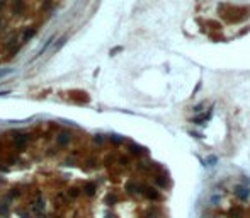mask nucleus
I'll return each mask as SVG.
<instances>
[{
  "label": "nucleus",
  "mask_w": 250,
  "mask_h": 218,
  "mask_svg": "<svg viewBox=\"0 0 250 218\" xmlns=\"http://www.w3.org/2000/svg\"><path fill=\"white\" fill-rule=\"evenodd\" d=\"M68 196L77 198V196H78V189H77V187H70V189H68Z\"/></svg>",
  "instance_id": "6e6552de"
},
{
  "label": "nucleus",
  "mask_w": 250,
  "mask_h": 218,
  "mask_svg": "<svg viewBox=\"0 0 250 218\" xmlns=\"http://www.w3.org/2000/svg\"><path fill=\"white\" fill-rule=\"evenodd\" d=\"M95 191H97V186L94 182H87L85 186H83V192H85L87 196H92V194H95Z\"/></svg>",
  "instance_id": "7ed1b4c3"
},
{
  "label": "nucleus",
  "mask_w": 250,
  "mask_h": 218,
  "mask_svg": "<svg viewBox=\"0 0 250 218\" xmlns=\"http://www.w3.org/2000/svg\"><path fill=\"white\" fill-rule=\"evenodd\" d=\"M2 3H3V2H2V0H0V5H2Z\"/></svg>",
  "instance_id": "2eb2a0df"
},
{
  "label": "nucleus",
  "mask_w": 250,
  "mask_h": 218,
  "mask_svg": "<svg viewBox=\"0 0 250 218\" xmlns=\"http://www.w3.org/2000/svg\"><path fill=\"white\" fill-rule=\"evenodd\" d=\"M237 196H238V198H242V199H247V198H248V191L245 189V187H240V186H238V187H237Z\"/></svg>",
  "instance_id": "39448f33"
},
{
  "label": "nucleus",
  "mask_w": 250,
  "mask_h": 218,
  "mask_svg": "<svg viewBox=\"0 0 250 218\" xmlns=\"http://www.w3.org/2000/svg\"><path fill=\"white\" fill-rule=\"evenodd\" d=\"M5 73H10V70H2L0 72V75H5Z\"/></svg>",
  "instance_id": "4468645a"
},
{
  "label": "nucleus",
  "mask_w": 250,
  "mask_h": 218,
  "mask_svg": "<svg viewBox=\"0 0 250 218\" xmlns=\"http://www.w3.org/2000/svg\"><path fill=\"white\" fill-rule=\"evenodd\" d=\"M32 34H34V29H31V31H26V32H24V41H26V39H29Z\"/></svg>",
  "instance_id": "9d476101"
},
{
  "label": "nucleus",
  "mask_w": 250,
  "mask_h": 218,
  "mask_svg": "<svg viewBox=\"0 0 250 218\" xmlns=\"http://www.w3.org/2000/svg\"><path fill=\"white\" fill-rule=\"evenodd\" d=\"M70 138H72V135H70L68 131H61L60 135L56 136V141H58V145L65 147V145H68V143H70Z\"/></svg>",
  "instance_id": "f257e3e1"
},
{
  "label": "nucleus",
  "mask_w": 250,
  "mask_h": 218,
  "mask_svg": "<svg viewBox=\"0 0 250 218\" xmlns=\"http://www.w3.org/2000/svg\"><path fill=\"white\" fill-rule=\"evenodd\" d=\"M0 215H3V216L9 215V206H7V203H2V205H0Z\"/></svg>",
  "instance_id": "423d86ee"
},
{
  "label": "nucleus",
  "mask_w": 250,
  "mask_h": 218,
  "mask_svg": "<svg viewBox=\"0 0 250 218\" xmlns=\"http://www.w3.org/2000/svg\"><path fill=\"white\" fill-rule=\"evenodd\" d=\"M0 24H2V22H0Z\"/></svg>",
  "instance_id": "dca6fc26"
},
{
  "label": "nucleus",
  "mask_w": 250,
  "mask_h": 218,
  "mask_svg": "<svg viewBox=\"0 0 250 218\" xmlns=\"http://www.w3.org/2000/svg\"><path fill=\"white\" fill-rule=\"evenodd\" d=\"M146 196H148V198H151V199H157L158 198V192H155L153 189L148 187V189H146Z\"/></svg>",
  "instance_id": "0eeeda50"
},
{
  "label": "nucleus",
  "mask_w": 250,
  "mask_h": 218,
  "mask_svg": "<svg viewBox=\"0 0 250 218\" xmlns=\"http://www.w3.org/2000/svg\"><path fill=\"white\" fill-rule=\"evenodd\" d=\"M24 7V3H22V0H16L14 2V9H17V10H21Z\"/></svg>",
  "instance_id": "1a4fd4ad"
},
{
  "label": "nucleus",
  "mask_w": 250,
  "mask_h": 218,
  "mask_svg": "<svg viewBox=\"0 0 250 218\" xmlns=\"http://www.w3.org/2000/svg\"><path fill=\"white\" fill-rule=\"evenodd\" d=\"M31 208H32V211H36V213H39V215H41V211L44 210V201H43V198H39V196H38V198H36V201L32 203Z\"/></svg>",
  "instance_id": "f03ea898"
},
{
  "label": "nucleus",
  "mask_w": 250,
  "mask_h": 218,
  "mask_svg": "<svg viewBox=\"0 0 250 218\" xmlns=\"http://www.w3.org/2000/svg\"><path fill=\"white\" fill-rule=\"evenodd\" d=\"M208 162H209V164H215V162H216V159H215V157H209V159H208Z\"/></svg>",
  "instance_id": "ddd939ff"
},
{
  "label": "nucleus",
  "mask_w": 250,
  "mask_h": 218,
  "mask_svg": "<svg viewBox=\"0 0 250 218\" xmlns=\"http://www.w3.org/2000/svg\"><path fill=\"white\" fill-rule=\"evenodd\" d=\"M27 140H29L27 135H17L16 138H14V141H16L17 147H24V145L27 143Z\"/></svg>",
  "instance_id": "20e7f679"
},
{
  "label": "nucleus",
  "mask_w": 250,
  "mask_h": 218,
  "mask_svg": "<svg viewBox=\"0 0 250 218\" xmlns=\"http://www.w3.org/2000/svg\"><path fill=\"white\" fill-rule=\"evenodd\" d=\"M19 215L22 216V218H31V215H29L27 211H22V210H21V211H19Z\"/></svg>",
  "instance_id": "9b49d317"
},
{
  "label": "nucleus",
  "mask_w": 250,
  "mask_h": 218,
  "mask_svg": "<svg viewBox=\"0 0 250 218\" xmlns=\"http://www.w3.org/2000/svg\"><path fill=\"white\" fill-rule=\"evenodd\" d=\"M114 201H116V196H111V194L107 196V203H109V205H111V203H114Z\"/></svg>",
  "instance_id": "f8f14e48"
}]
</instances>
